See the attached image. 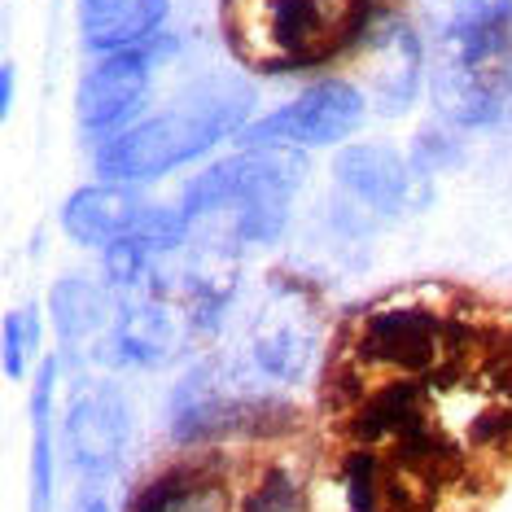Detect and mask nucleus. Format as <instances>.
Here are the masks:
<instances>
[{
  "instance_id": "14",
  "label": "nucleus",
  "mask_w": 512,
  "mask_h": 512,
  "mask_svg": "<svg viewBox=\"0 0 512 512\" xmlns=\"http://www.w3.org/2000/svg\"><path fill=\"white\" fill-rule=\"evenodd\" d=\"M232 294H237V246H215L211 241L180 272V298L193 333H215L228 316Z\"/></svg>"
},
{
  "instance_id": "21",
  "label": "nucleus",
  "mask_w": 512,
  "mask_h": 512,
  "mask_svg": "<svg viewBox=\"0 0 512 512\" xmlns=\"http://www.w3.org/2000/svg\"><path fill=\"white\" fill-rule=\"evenodd\" d=\"M127 486L119 473H88L79 477V491L71 499V512H123Z\"/></svg>"
},
{
  "instance_id": "6",
  "label": "nucleus",
  "mask_w": 512,
  "mask_h": 512,
  "mask_svg": "<svg viewBox=\"0 0 512 512\" xmlns=\"http://www.w3.org/2000/svg\"><path fill=\"white\" fill-rule=\"evenodd\" d=\"M368 114L364 88L351 79H320V84L302 88L294 101L263 114L241 132L246 145H289V149H329L342 145L359 132Z\"/></svg>"
},
{
  "instance_id": "7",
  "label": "nucleus",
  "mask_w": 512,
  "mask_h": 512,
  "mask_svg": "<svg viewBox=\"0 0 512 512\" xmlns=\"http://www.w3.org/2000/svg\"><path fill=\"white\" fill-rule=\"evenodd\" d=\"M359 66H364V97L386 119H399L416 106L421 84L429 75L425 44L416 27L399 14H372L368 31L359 36Z\"/></svg>"
},
{
  "instance_id": "10",
  "label": "nucleus",
  "mask_w": 512,
  "mask_h": 512,
  "mask_svg": "<svg viewBox=\"0 0 512 512\" xmlns=\"http://www.w3.org/2000/svg\"><path fill=\"white\" fill-rule=\"evenodd\" d=\"M333 180L372 215H403L416 197L421 171L390 145H346L333 158Z\"/></svg>"
},
{
  "instance_id": "23",
  "label": "nucleus",
  "mask_w": 512,
  "mask_h": 512,
  "mask_svg": "<svg viewBox=\"0 0 512 512\" xmlns=\"http://www.w3.org/2000/svg\"><path fill=\"white\" fill-rule=\"evenodd\" d=\"M123 5H132V0H79V22H84V31H97L101 22H110Z\"/></svg>"
},
{
  "instance_id": "22",
  "label": "nucleus",
  "mask_w": 512,
  "mask_h": 512,
  "mask_svg": "<svg viewBox=\"0 0 512 512\" xmlns=\"http://www.w3.org/2000/svg\"><path fill=\"white\" fill-rule=\"evenodd\" d=\"M346 499H351V512H377V460L372 456L346 460Z\"/></svg>"
},
{
  "instance_id": "8",
  "label": "nucleus",
  "mask_w": 512,
  "mask_h": 512,
  "mask_svg": "<svg viewBox=\"0 0 512 512\" xmlns=\"http://www.w3.org/2000/svg\"><path fill=\"white\" fill-rule=\"evenodd\" d=\"M246 364L263 377V386H302L320 364V320L307 298H272L250 329Z\"/></svg>"
},
{
  "instance_id": "17",
  "label": "nucleus",
  "mask_w": 512,
  "mask_h": 512,
  "mask_svg": "<svg viewBox=\"0 0 512 512\" xmlns=\"http://www.w3.org/2000/svg\"><path fill=\"white\" fill-rule=\"evenodd\" d=\"M167 18H171V0H132L110 22H101L97 31H84V40L92 53L141 49V44L167 36Z\"/></svg>"
},
{
  "instance_id": "16",
  "label": "nucleus",
  "mask_w": 512,
  "mask_h": 512,
  "mask_svg": "<svg viewBox=\"0 0 512 512\" xmlns=\"http://www.w3.org/2000/svg\"><path fill=\"white\" fill-rule=\"evenodd\" d=\"M57 368L62 359H44V368L36 372L31 386V512H49L53 508V394H57Z\"/></svg>"
},
{
  "instance_id": "18",
  "label": "nucleus",
  "mask_w": 512,
  "mask_h": 512,
  "mask_svg": "<svg viewBox=\"0 0 512 512\" xmlns=\"http://www.w3.org/2000/svg\"><path fill=\"white\" fill-rule=\"evenodd\" d=\"M189 232H193V219L184 215V206H154L149 202L127 237L141 241V246L158 259V254H176V250L189 246Z\"/></svg>"
},
{
  "instance_id": "15",
  "label": "nucleus",
  "mask_w": 512,
  "mask_h": 512,
  "mask_svg": "<svg viewBox=\"0 0 512 512\" xmlns=\"http://www.w3.org/2000/svg\"><path fill=\"white\" fill-rule=\"evenodd\" d=\"M49 307H53V324L62 333V346L66 355H79V351H97V342H106L110 324H114V311L106 289H97L84 276H66V281L53 285L49 294Z\"/></svg>"
},
{
  "instance_id": "3",
  "label": "nucleus",
  "mask_w": 512,
  "mask_h": 512,
  "mask_svg": "<svg viewBox=\"0 0 512 512\" xmlns=\"http://www.w3.org/2000/svg\"><path fill=\"white\" fill-rule=\"evenodd\" d=\"M259 372L250 364H232V359H206L189 368L171 390L167 403V429L176 442H211L219 434H232L246 425L250 416L272 412V394L259 390Z\"/></svg>"
},
{
  "instance_id": "5",
  "label": "nucleus",
  "mask_w": 512,
  "mask_h": 512,
  "mask_svg": "<svg viewBox=\"0 0 512 512\" xmlns=\"http://www.w3.org/2000/svg\"><path fill=\"white\" fill-rule=\"evenodd\" d=\"M307 180V158L289 145H246L241 149V193L232 206V246L259 250L281 241L294 215V197Z\"/></svg>"
},
{
  "instance_id": "9",
  "label": "nucleus",
  "mask_w": 512,
  "mask_h": 512,
  "mask_svg": "<svg viewBox=\"0 0 512 512\" xmlns=\"http://www.w3.org/2000/svg\"><path fill=\"white\" fill-rule=\"evenodd\" d=\"M62 442H66V460H71L79 477L119 473L127 442H132V407H127L123 390L110 386V381L79 390L71 412H66Z\"/></svg>"
},
{
  "instance_id": "19",
  "label": "nucleus",
  "mask_w": 512,
  "mask_h": 512,
  "mask_svg": "<svg viewBox=\"0 0 512 512\" xmlns=\"http://www.w3.org/2000/svg\"><path fill=\"white\" fill-rule=\"evenodd\" d=\"M40 346V311L36 307H18L5 316V377L22 381L27 364Z\"/></svg>"
},
{
  "instance_id": "13",
  "label": "nucleus",
  "mask_w": 512,
  "mask_h": 512,
  "mask_svg": "<svg viewBox=\"0 0 512 512\" xmlns=\"http://www.w3.org/2000/svg\"><path fill=\"white\" fill-rule=\"evenodd\" d=\"M438 346H442V324L425 307H386L364 329V351L377 364H390L403 372L429 368Z\"/></svg>"
},
{
  "instance_id": "2",
  "label": "nucleus",
  "mask_w": 512,
  "mask_h": 512,
  "mask_svg": "<svg viewBox=\"0 0 512 512\" xmlns=\"http://www.w3.org/2000/svg\"><path fill=\"white\" fill-rule=\"evenodd\" d=\"M372 0H224V31L241 62L285 75L359 44Z\"/></svg>"
},
{
  "instance_id": "11",
  "label": "nucleus",
  "mask_w": 512,
  "mask_h": 512,
  "mask_svg": "<svg viewBox=\"0 0 512 512\" xmlns=\"http://www.w3.org/2000/svg\"><path fill=\"white\" fill-rule=\"evenodd\" d=\"M180 351V324L158 294H136L119 302L106 333V359L119 368H162Z\"/></svg>"
},
{
  "instance_id": "1",
  "label": "nucleus",
  "mask_w": 512,
  "mask_h": 512,
  "mask_svg": "<svg viewBox=\"0 0 512 512\" xmlns=\"http://www.w3.org/2000/svg\"><path fill=\"white\" fill-rule=\"evenodd\" d=\"M254 114V92L237 79H211L180 92L171 106L145 114L136 127L97 149V176L145 184L184 162L211 154L228 136H241Z\"/></svg>"
},
{
  "instance_id": "4",
  "label": "nucleus",
  "mask_w": 512,
  "mask_h": 512,
  "mask_svg": "<svg viewBox=\"0 0 512 512\" xmlns=\"http://www.w3.org/2000/svg\"><path fill=\"white\" fill-rule=\"evenodd\" d=\"M176 53V40L158 36L141 44V49H123V53H101L97 66H88V75L79 79V127L88 141L110 145L114 136H123L127 127L141 123V114L149 106V84H154L158 62Z\"/></svg>"
},
{
  "instance_id": "20",
  "label": "nucleus",
  "mask_w": 512,
  "mask_h": 512,
  "mask_svg": "<svg viewBox=\"0 0 512 512\" xmlns=\"http://www.w3.org/2000/svg\"><path fill=\"white\" fill-rule=\"evenodd\" d=\"M241 512H302V491L285 469H272L259 477V486L246 495Z\"/></svg>"
},
{
  "instance_id": "12",
  "label": "nucleus",
  "mask_w": 512,
  "mask_h": 512,
  "mask_svg": "<svg viewBox=\"0 0 512 512\" xmlns=\"http://www.w3.org/2000/svg\"><path fill=\"white\" fill-rule=\"evenodd\" d=\"M145 197L136 184L123 180H101V184H84L66 197L62 206V232L75 241V246L88 250H110L114 241H123L132 224L145 211Z\"/></svg>"
},
{
  "instance_id": "24",
  "label": "nucleus",
  "mask_w": 512,
  "mask_h": 512,
  "mask_svg": "<svg viewBox=\"0 0 512 512\" xmlns=\"http://www.w3.org/2000/svg\"><path fill=\"white\" fill-rule=\"evenodd\" d=\"M14 62H5L0 66V114H9L14 110Z\"/></svg>"
}]
</instances>
